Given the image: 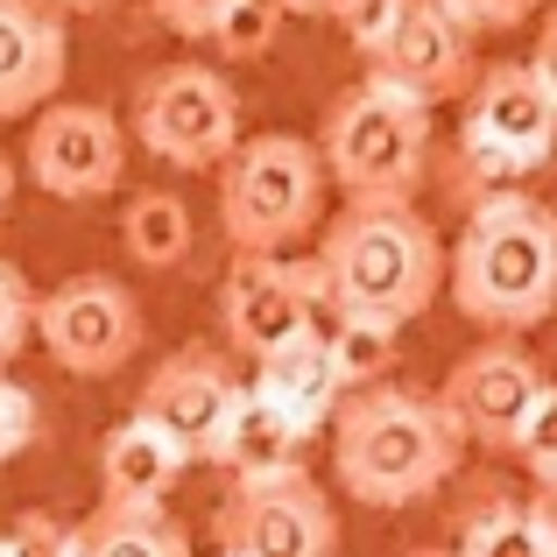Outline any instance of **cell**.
Here are the masks:
<instances>
[{
	"instance_id": "6da1fadb",
	"label": "cell",
	"mask_w": 557,
	"mask_h": 557,
	"mask_svg": "<svg viewBox=\"0 0 557 557\" xmlns=\"http://www.w3.org/2000/svg\"><path fill=\"white\" fill-rule=\"evenodd\" d=\"M311 269L332 318H374L403 332L445 289V240L409 198H368L318 233Z\"/></svg>"
},
{
	"instance_id": "7a4b0ae2",
	"label": "cell",
	"mask_w": 557,
	"mask_h": 557,
	"mask_svg": "<svg viewBox=\"0 0 557 557\" xmlns=\"http://www.w3.org/2000/svg\"><path fill=\"white\" fill-rule=\"evenodd\" d=\"M451 304L494 339L536 332L557 311V212L530 190H494L466 212V233L445 261Z\"/></svg>"
},
{
	"instance_id": "3957f363",
	"label": "cell",
	"mask_w": 557,
	"mask_h": 557,
	"mask_svg": "<svg viewBox=\"0 0 557 557\" xmlns=\"http://www.w3.org/2000/svg\"><path fill=\"white\" fill-rule=\"evenodd\" d=\"M466 437L431 388H360L332 409V466L360 508H417L459 473Z\"/></svg>"
},
{
	"instance_id": "277c9868",
	"label": "cell",
	"mask_w": 557,
	"mask_h": 557,
	"mask_svg": "<svg viewBox=\"0 0 557 557\" xmlns=\"http://www.w3.org/2000/svg\"><path fill=\"white\" fill-rule=\"evenodd\" d=\"M318 163H325V184L346 190V205L409 198L423 184V170H431V107L360 78L354 92H339L325 107Z\"/></svg>"
},
{
	"instance_id": "5b68a950",
	"label": "cell",
	"mask_w": 557,
	"mask_h": 557,
	"mask_svg": "<svg viewBox=\"0 0 557 557\" xmlns=\"http://www.w3.org/2000/svg\"><path fill=\"white\" fill-rule=\"evenodd\" d=\"M219 226L233 255H283L325 226V163L304 135H255L226 156Z\"/></svg>"
},
{
	"instance_id": "8992f818",
	"label": "cell",
	"mask_w": 557,
	"mask_h": 557,
	"mask_svg": "<svg viewBox=\"0 0 557 557\" xmlns=\"http://www.w3.org/2000/svg\"><path fill=\"white\" fill-rule=\"evenodd\" d=\"M550 149H557V99H550V85L536 78L530 57L487 64L473 85H466V135H459V156H466V170H480V184L516 190L508 177H530V170H544Z\"/></svg>"
},
{
	"instance_id": "52a82bcc",
	"label": "cell",
	"mask_w": 557,
	"mask_h": 557,
	"mask_svg": "<svg viewBox=\"0 0 557 557\" xmlns=\"http://www.w3.org/2000/svg\"><path fill=\"white\" fill-rule=\"evenodd\" d=\"M135 135L170 170H226L240 149V92L212 64H163L135 85Z\"/></svg>"
},
{
	"instance_id": "ba28073f",
	"label": "cell",
	"mask_w": 557,
	"mask_h": 557,
	"mask_svg": "<svg viewBox=\"0 0 557 557\" xmlns=\"http://www.w3.org/2000/svg\"><path fill=\"white\" fill-rule=\"evenodd\" d=\"M219 557H339V516L332 494L304 466L269 480H233L212 516Z\"/></svg>"
},
{
	"instance_id": "9c48e42d",
	"label": "cell",
	"mask_w": 557,
	"mask_h": 557,
	"mask_svg": "<svg viewBox=\"0 0 557 557\" xmlns=\"http://www.w3.org/2000/svg\"><path fill=\"white\" fill-rule=\"evenodd\" d=\"M36 339L64 374L99 381V374L127 368V360L141 354L149 325H141V304L121 275L85 269V275H64L57 289L36 297Z\"/></svg>"
},
{
	"instance_id": "30bf717a",
	"label": "cell",
	"mask_w": 557,
	"mask_h": 557,
	"mask_svg": "<svg viewBox=\"0 0 557 557\" xmlns=\"http://www.w3.org/2000/svg\"><path fill=\"white\" fill-rule=\"evenodd\" d=\"M318 269L311 261H283V255H233L226 283H219V332L233 354L269 360L275 346L318 332Z\"/></svg>"
},
{
	"instance_id": "8fae6325",
	"label": "cell",
	"mask_w": 557,
	"mask_h": 557,
	"mask_svg": "<svg viewBox=\"0 0 557 557\" xmlns=\"http://www.w3.org/2000/svg\"><path fill=\"white\" fill-rule=\"evenodd\" d=\"M28 177L64 205L107 198L127 177V127L92 99H50L28 121Z\"/></svg>"
},
{
	"instance_id": "7c38bea8",
	"label": "cell",
	"mask_w": 557,
	"mask_h": 557,
	"mask_svg": "<svg viewBox=\"0 0 557 557\" xmlns=\"http://www.w3.org/2000/svg\"><path fill=\"white\" fill-rule=\"evenodd\" d=\"M544 388H550V374L536 368L530 346L487 339V346H473V354L445 374L437 409L451 417V431H459L466 445H480V451H516V431H522V417L536 409V395H544Z\"/></svg>"
},
{
	"instance_id": "4fadbf2b",
	"label": "cell",
	"mask_w": 557,
	"mask_h": 557,
	"mask_svg": "<svg viewBox=\"0 0 557 557\" xmlns=\"http://www.w3.org/2000/svg\"><path fill=\"white\" fill-rule=\"evenodd\" d=\"M233 403H240V374L219 346H177L170 360H156L149 381H141V403H135V423H149L156 437L190 459H212L219 431H226Z\"/></svg>"
},
{
	"instance_id": "5bb4252c",
	"label": "cell",
	"mask_w": 557,
	"mask_h": 557,
	"mask_svg": "<svg viewBox=\"0 0 557 557\" xmlns=\"http://www.w3.org/2000/svg\"><path fill=\"white\" fill-rule=\"evenodd\" d=\"M473 36L445 14V0H395V28L381 36V50L368 57V78L388 92L437 107V99H459L473 85Z\"/></svg>"
},
{
	"instance_id": "9a60e30c",
	"label": "cell",
	"mask_w": 557,
	"mask_h": 557,
	"mask_svg": "<svg viewBox=\"0 0 557 557\" xmlns=\"http://www.w3.org/2000/svg\"><path fill=\"white\" fill-rule=\"evenodd\" d=\"M71 71V36L50 0H0V121H36Z\"/></svg>"
},
{
	"instance_id": "2e32d148",
	"label": "cell",
	"mask_w": 557,
	"mask_h": 557,
	"mask_svg": "<svg viewBox=\"0 0 557 557\" xmlns=\"http://www.w3.org/2000/svg\"><path fill=\"white\" fill-rule=\"evenodd\" d=\"M255 395L289 423L297 437H311L318 423H332V409L346 403L339 374H332V354H325V325L304 332V339L275 346L269 360H255Z\"/></svg>"
},
{
	"instance_id": "e0dca14e",
	"label": "cell",
	"mask_w": 557,
	"mask_h": 557,
	"mask_svg": "<svg viewBox=\"0 0 557 557\" xmlns=\"http://www.w3.org/2000/svg\"><path fill=\"white\" fill-rule=\"evenodd\" d=\"M184 480V451L149 423H113L99 445V508H163Z\"/></svg>"
},
{
	"instance_id": "ac0fdd59",
	"label": "cell",
	"mask_w": 557,
	"mask_h": 557,
	"mask_svg": "<svg viewBox=\"0 0 557 557\" xmlns=\"http://www.w3.org/2000/svg\"><path fill=\"white\" fill-rule=\"evenodd\" d=\"M297 445L304 437L289 431L255 388H240V403H233L226 431H219V445H212V466H226L233 480H269V473H289V466H297Z\"/></svg>"
},
{
	"instance_id": "d6986e66",
	"label": "cell",
	"mask_w": 557,
	"mask_h": 557,
	"mask_svg": "<svg viewBox=\"0 0 557 557\" xmlns=\"http://www.w3.org/2000/svg\"><path fill=\"white\" fill-rule=\"evenodd\" d=\"M71 557H190V536L163 508H99L71 530Z\"/></svg>"
},
{
	"instance_id": "ffe728a7",
	"label": "cell",
	"mask_w": 557,
	"mask_h": 557,
	"mask_svg": "<svg viewBox=\"0 0 557 557\" xmlns=\"http://www.w3.org/2000/svg\"><path fill=\"white\" fill-rule=\"evenodd\" d=\"M190 205L177 198V190H135L121 212V247L141 261V269H177V261H190Z\"/></svg>"
},
{
	"instance_id": "44dd1931",
	"label": "cell",
	"mask_w": 557,
	"mask_h": 557,
	"mask_svg": "<svg viewBox=\"0 0 557 557\" xmlns=\"http://www.w3.org/2000/svg\"><path fill=\"white\" fill-rule=\"evenodd\" d=\"M325 354H332V374H339L346 395L360 388H381L395 374V325H374V318H332L325 325Z\"/></svg>"
},
{
	"instance_id": "7402d4cb",
	"label": "cell",
	"mask_w": 557,
	"mask_h": 557,
	"mask_svg": "<svg viewBox=\"0 0 557 557\" xmlns=\"http://www.w3.org/2000/svg\"><path fill=\"white\" fill-rule=\"evenodd\" d=\"M451 557H550V544H544V530L530 522L522 502L487 494V502H473V516H466L459 550H451Z\"/></svg>"
},
{
	"instance_id": "603a6c76",
	"label": "cell",
	"mask_w": 557,
	"mask_h": 557,
	"mask_svg": "<svg viewBox=\"0 0 557 557\" xmlns=\"http://www.w3.org/2000/svg\"><path fill=\"white\" fill-rule=\"evenodd\" d=\"M275 28H283V8L275 0H226V14L212 22V50L226 57V64H255V57L275 50Z\"/></svg>"
},
{
	"instance_id": "cb8c5ba5",
	"label": "cell",
	"mask_w": 557,
	"mask_h": 557,
	"mask_svg": "<svg viewBox=\"0 0 557 557\" xmlns=\"http://www.w3.org/2000/svg\"><path fill=\"white\" fill-rule=\"evenodd\" d=\"M28 332H36V289H28V275L14 261H0V374L22 360Z\"/></svg>"
},
{
	"instance_id": "d4e9b609",
	"label": "cell",
	"mask_w": 557,
	"mask_h": 557,
	"mask_svg": "<svg viewBox=\"0 0 557 557\" xmlns=\"http://www.w3.org/2000/svg\"><path fill=\"white\" fill-rule=\"evenodd\" d=\"M516 459L536 473V487H557V381L536 395V409L522 417L516 431Z\"/></svg>"
},
{
	"instance_id": "484cf974",
	"label": "cell",
	"mask_w": 557,
	"mask_h": 557,
	"mask_svg": "<svg viewBox=\"0 0 557 557\" xmlns=\"http://www.w3.org/2000/svg\"><path fill=\"white\" fill-rule=\"evenodd\" d=\"M36 437H42V403H36V388H22V381L0 374V466L22 459Z\"/></svg>"
},
{
	"instance_id": "4316f807",
	"label": "cell",
	"mask_w": 557,
	"mask_h": 557,
	"mask_svg": "<svg viewBox=\"0 0 557 557\" xmlns=\"http://www.w3.org/2000/svg\"><path fill=\"white\" fill-rule=\"evenodd\" d=\"M0 557H71V530L42 508H22V516L0 530Z\"/></svg>"
},
{
	"instance_id": "83f0119b",
	"label": "cell",
	"mask_w": 557,
	"mask_h": 557,
	"mask_svg": "<svg viewBox=\"0 0 557 557\" xmlns=\"http://www.w3.org/2000/svg\"><path fill=\"white\" fill-rule=\"evenodd\" d=\"M536 8H544V0H445V14L466 28V36H480V28H487V36H502V28H522Z\"/></svg>"
},
{
	"instance_id": "f1b7e54d",
	"label": "cell",
	"mask_w": 557,
	"mask_h": 557,
	"mask_svg": "<svg viewBox=\"0 0 557 557\" xmlns=\"http://www.w3.org/2000/svg\"><path fill=\"white\" fill-rule=\"evenodd\" d=\"M339 28H346V42H354L360 57H374L381 36L395 28V0H346V8H339Z\"/></svg>"
},
{
	"instance_id": "f546056e",
	"label": "cell",
	"mask_w": 557,
	"mask_h": 557,
	"mask_svg": "<svg viewBox=\"0 0 557 557\" xmlns=\"http://www.w3.org/2000/svg\"><path fill=\"white\" fill-rule=\"evenodd\" d=\"M149 8H156V22H163L170 36L205 42V36H212V22L226 14V0H149Z\"/></svg>"
},
{
	"instance_id": "4dcf8cb0",
	"label": "cell",
	"mask_w": 557,
	"mask_h": 557,
	"mask_svg": "<svg viewBox=\"0 0 557 557\" xmlns=\"http://www.w3.org/2000/svg\"><path fill=\"white\" fill-rule=\"evenodd\" d=\"M530 64H536V78L550 85V99H557V8L544 14V28H536V57Z\"/></svg>"
},
{
	"instance_id": "1f68e13d",
	"label": "cell",
	"mask_w": 557,
	"mask_h": 557,
	"mask_svg": "<svg viewBox=\"0 0 557 557\" xmlns=\"http://www.w3.org/2000/svg\"><path fill=\"white\" fill-rule=\"evenodd\" d=\"M522 508H530V522L544 530V544L557 557V487H536V502H522Z\"/></svg>"
},
{
	"instance_id": "d6a6232c",
	"label": "cell",
	"mask_w": 557,
	"mask_h": 557,
	"mask_svg": "<svg viewBox=\"0 0 557 557\" xmlns=\"http://www.w3.org/2000/svg\"><path fill=\"white\" fill-rule=\"evenodd\" d=\"M275 8H283V14H339L346 0H275Z\"/></svg>"
},
{
	"instance_id": "836d02e7",
	"label": "cell",
	"mask_w": 557,
	"mask_h": 557,
	"mask_svg": "<svg viewBox=\"0 0 557 557\" xmlns=\"http://www.w3.org/2000/svg\"><path fill=\"white\" fill-rule=\"evenodd\" d=\"M57 14H107V8H121V0H50Z\"/></svg>"
},
{
	"instance_id": "e575fe53",
	"label": "cell",
	"mask_w": 557,
	"mask_h": 557,
	"mask_svg": "<svg viewBox=\"0 0 557 557\" xmlns=\"http://www.w3.org/2000/svg\"><path fill=\"white\" fill-rule=\"evenodd\" d=\"M8 205H14V163H8V149H0V219H8Z\"/></svg>"
},
{
	"instance_id": "d590c367",
	"label": "cell",
	"mask_w": 557,
	"mask_h": 557,
	"mask_svg": "<svg viewBox=\"0 0 557 557\" xmlns=\"http://www.w3.org/2000/svg\"><path fill=\"white\" fill-rule=\"evenodd\" d=\"M409 557H451V550H437V544H423V550H409Z\"/></svg>"
},
{
	"instance_id": "8d00e7d4",
	"label": "cell",
	"mask_w": 557,
	"mask_h": 557,
	"mask_svg": "<svg viewBox=\"0 0 557 557\" xmlns=\"http://www.w3.org/2000/svg\"><path fill=\"white\" fill-rule=\"evenodd\" d=\"M550 212H557V205H550Z\"/></svg>"
}]
</instances>
